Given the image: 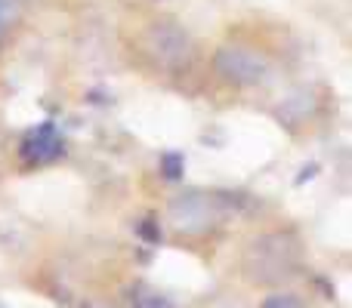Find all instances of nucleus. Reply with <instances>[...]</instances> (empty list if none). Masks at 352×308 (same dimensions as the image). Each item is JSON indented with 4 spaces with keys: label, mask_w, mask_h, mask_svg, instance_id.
Segmentation results:
<instances>
[{
    "label": "nucleus",
    "mask_w": 352,
    "mask_h": 308,
    "mask_svg": "<svg viewBox=\"0 0 352 308\" xmlns=\"http://www.w3.org/2000/svg\"><path fill=\"white\" fill-rule=\"evenodd\" d=\"M142 308H173V305L170 303H161V299H146Z\"/></svg>",
    "instance_id": "nucleus-2"
},
{
    "label": "nucleus",
    "mask_w": 352,
    "mask_h": 308,
    "mask_svg": "<svg viewBox=\"0 0 352 308\" xmlns=\"http://www.w3.org/2000/svg\"><path fill=\"white\" fill-rule=\"evenodd\" d=\"M263 308H303L294 296H272Z\"/></svg>",
    "instance_id": "nucleus-1"
}]
</instances>
